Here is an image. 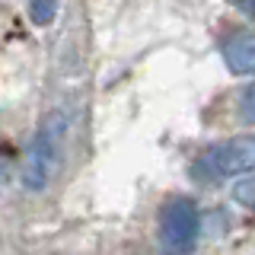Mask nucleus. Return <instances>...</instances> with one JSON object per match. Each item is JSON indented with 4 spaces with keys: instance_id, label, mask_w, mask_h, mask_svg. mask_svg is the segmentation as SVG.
<instances>
[{
    "instance_id": "1",
    "label": "nucleus",
    "mask_w": 255,
    "mask_h": 255,
    "mask_svg": "<svg viewBox=\"0 0 255 255\" xmlns=\"http://www.w3.org/2000/svg\"><path fill=\"white\" fill-rule=\"evenodd\" d=\"M64 115L58 109L48 112L38 122L35 134L29 140V153H26V166H22V185L29 191H42L51 185L54 172L61 166V143H64Z\"/></svg>"
},
{
    "instance_id": "2",
    "label": "nucleus",
    "mask_w": 255,
    "mask_h": 255,
    "mask_svg": "<svg viewBox=\"0 0 255 255\" xmlns=\"http://www.w3.org/2000/svg\"><path fill=\"white\" fill-rule=\"evenodd\" d=\"M249 172H255V134H239V137L214 143L191 166V175L204 185L230 179V175H249Z\"/></svg>"
},
{
    "instance_id": "3",
    "label": "nucleus",
    "mask_w": 255,
    "mask_h": 255,
    "mask_svg": "<svg viewBox=\"0 0 255 255\" xmlns=\"http://www.w3.org/2000/svg\"><path fill=\"white\" fill-rule=\"evenodd\" d=\"M201 236V211L185 195H175L159 211V246L166 255H188Z\"/></svg>"
},
{
    "instance_id": "4",
    "label": "nucleus",
    "mask_w": 255,
    "mask_h": 255,
    "mask_svg": "<svg viewBox=\"0 0 255 255\" xmlns=\"http://www.w3.org/2000/svg\"><path fill=\"white\" fill-rule=\"evenodd\" d=\"M223 61L233 74H255V32H236L223 42Z\"/></svg>"
},
{
    "instance_id": "5",
    "label": "nucleus",
    "mask_w": 255,
    "mask_h": 255,
    "mask_svg": "<svg viewBox=\"0 0 255 255\" xmlns=\"http://www.w3.org/2000/svg\"><path fill=\"white\" fill-rule=\"evenodd\" d=\"M54 13H58V3H51V0H35V3L29 6V19L35 22V26H48V22L54 19Z\"/></svg>"
},
{
    "instance_id": "6",
    "label": "nucleus",
    "mask_w": 255,
    "mask_h": 255,
    "mask_svg": "<svg viewBox=\"0 0 255 255\" xmlns=\"http://www.w3.org/2000/svg\"><path fill=\"white\" fill-rule=\"evenodd\" d=\"M239 115H243L249 125H255V83L246 86L243 96H239Z\"/></svg>"
},
{
    "instance_id": "7",
    "label": "nucleus",
    "mask_w": 255,
    "mask_h": 255,
    "mask_svg": "<svg viewBox=\"0 0 255 255\" xmlns=\"http://www.w3.org/2000/svg\"><path fill=\"white\" fill-rule=\"evenodd\" d=\"M233 198L239 204H246V207H255V179H243L239 185L233 188Z\"/></svg>"
},
{
    "instance_id": "8",
    "label": "nucleus",
    "mask_w": 255,
    "mask_h": 255,
    "mask_svg": "<svg viewBox=\"0 0 255 255\" xmlns=\"http://www.w3.org/2000/svg\"><path fill=\"white\" fill-rule=\"evenodd\" d=\"M6 182H10V166L3 163V159H0V191H3V185Z\"/></svg>"
}]
</instances>
